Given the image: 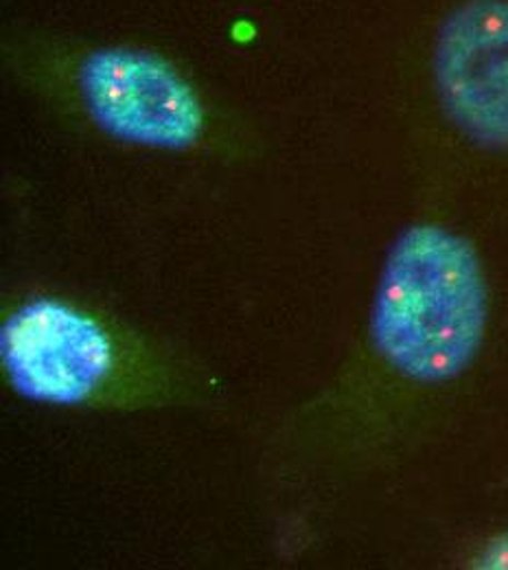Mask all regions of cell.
<instances>
[{"label":"cell","instance_id":"obj_1","mask_svg":"<svg viewBox=\"0 0 508 570\" xmlns=\"http://www.w3.org/2000/svg\"><path fill=\"white\" fill-rule=\"evenodd\" d=\"M489 294L476 248L458 233L415 224L392 244L370 312V338L401 375L435 384L480 354Z\"/></svg>","mask_w":508,"mask_h":570},{"label":"cell","instance_id":"obj_2","mask_svg":"<svg viewBox=\"0 0 508 570\" xmlns=\"http://www.w3.org/2000/svg\"><path fill=\"white\" fill-rule=\"evenodd\" d=\"M90 119L119 141L187 149L205 130V110L185 77L137 49H99L79 69Z\"/></svg>","mask_w":508,"mask_h":570},{"label":"cell","instance_id":"obj_3","mask_svg":"<svg viewBox=\"0 0 508 570\" xmlns=\"http://www.w3.org/2000/svg\"><path fill=\"white\" fill-rule=\"evenodd\" d=\"M0 360L24 400L73 406L106 382L114 352L92 316L56 298H36L2 323Z\"/></svg>","mask_w":508,"mask_h":570},{"label":"cell","instance_id":"obj_4","mask_svg":"<svg viewBox=\"0 0 508 570\" xmlns=\"http://www.w3.org/2000/svg\"><path fill=\"white\" fill-rule=\"evenodd\" d=\"M436 90L471 141L508 149V0H467L442 22Z\"/></svg>","mask_w":508,"mask_h":570},{"label":"cell","instance_id":"obj_5","mask_svg":"<svg viewBox=\"0 0 508 570\" xmlns=\"http://www.w3.org/2000/svg\"><path fill=\"white\" fill-rule=\"evenodd\" d=\"M491 562H496L491 567H500V569L508 567V540H505L500 547H496V556L491 558Z\"/></svg>","mask_w":508,"mask_h":570}]
</instances>
